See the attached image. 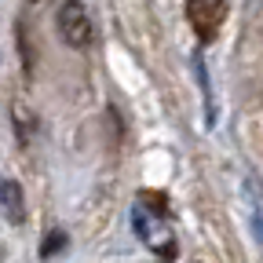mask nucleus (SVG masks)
<instances>
[{
    "label": "nucleus",
    "mask_w": 263,
    "mask_h": 263,
    "mask_svg": "<svg viewBox=\"0 0 263 263\" xmlns=\"http://www.w3.org/2000/svg\"><path fill=\"white\" fill-rule=\"evenodd\" d=\"M59 33H62V41L70 44V48H88L91 37H95V26H91V15L88 8L81 4V0H66V4L59 8Z\"/></svg>",
    "instance_id": "f257e3e1"
},
{
    "label": "nucleus",
    "mask_w": 263,
    "mask_h": 263,
    "mask_svg": "<svg viewBox=\"0 0 263 263\" xmlns=\"http://www.w3.org/2000/svg\"><path fill=\"white\" fill-rule=\"evenodd\" d=\"M223 15H227V0H194V4H190V22H194V29H197L201 41L216 37Z\"/></svg>",
    "instance_id": "f03ea898"
},
{
    "label": "nucleus",
    "mask_w": 263,
    "mask_h": 263,
    "mask_svg": "<svg viewBox=\"0 0 263 263\" xmlns=\"http://www.w3.org/2000/svg\"><path fill=\"white\" fill-rule=\"evenodd\" d=\"M0 209L11 223H22L26 216V201H22V186L15 179H0Z\"/></svg>",
    "instance_id": "7ed1b4c3"
},
{
    "label": "nucleus",
    "mask_w": 263,
    "mask_h": 263,
    "mask_svg": "<svg viewBox=\"0 0 263 263\" xmlns=\"http://www.w3.org/2000/svg\"><path fill=\"white\" fill-rule=\"evenodd\" d=\"M55 249H62V234H48V241H44V249H41V256H51Z\"/></svg>",
    "instance_id": "20e7f679"
}]
</instances>
